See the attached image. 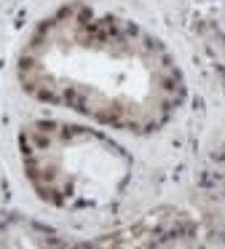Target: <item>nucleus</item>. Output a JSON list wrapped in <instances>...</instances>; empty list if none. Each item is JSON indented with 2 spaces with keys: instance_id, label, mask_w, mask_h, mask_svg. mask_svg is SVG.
I'll use <instances>...</instances> for the list:
<instances>
[{
  "instance_id": "2",
  "label": "nucleus",
  "mask_w": 225,
  "mask_h": 249,
  "mask_svg": "<svg viewBox=\"0 0 225 249\" xmlns=\"http://www.w3.org/2000/svg\"><path fill=\"white\" fill-rule=\"evenodd\" d=\"M32 190L59 209H99L121 196L129 156L94 129L64 121H32L19 134Z\"/></svg>"
},
{
  "instance_id": "1",
  "label": "nucleus",
  "mask_w": 225,
  "mask_h": 249,
  "mask_svg": "<svg viewBox=\"0 0 225 249\" xmlns=\"http://www.w3.org/2000/svg\"><path fill=\"white\" fill-rule=\"evenodd\" d=\"M19 83L35 99L131 134L164 126L185 99L182 75L158 40L83 3L38 24L19 56Z\"/></svg>"
}]
</instances>
